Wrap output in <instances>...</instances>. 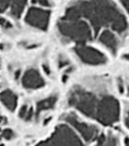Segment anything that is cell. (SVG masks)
Wrapping results in <instances>:
<instances>
[{"label":"cell","mask_w":129,"mask_h":146,"mask_svg":"<svg viewBox=\"0 0 129 146\" xmlns=\"http://www.w3.org/2000/svg\"><path fill=\"white\" fill-rule=\"evenodd\" d=\"M125 146H129V139L125 140Z\"/></svg>","instance_id":"ac0fdd59"},{"label":"cell","mask_w":129,"mask_h":146,"mask_svg":"<svg viewBox=\"0 0 129 146\" xmlns=\"http://www.w3.org/2000/svg\"><path fill=\"white\" fill-rule=\"evenodd\" d=\"M20 117L25 121H30L35 119V112L32 107L28 105H24L19 111Z\"/></svg>","instance_id":"7c38bea8"},{"label":"cell","mask_w":129,"mask_h":146,"mask_svg":"<svg viewBox=\"0 0 129 146\" xmlns=\"http://www.w3.org/2000/svg\"><path fill=\"white\" fill-rule=\"evenodd\" d=\"M128 96H129V88L128 89Z\"/></svg>","instance_id":"d6986e66"},{"label":"cell","mask_w":129,"mask_h":146,"mask_svg":"<svg viewBox=\"0 0 129 146\" xmlns=\"http://www.w3.org/2000/svg\"><path fill=\"white\" fill-rule=\"evenodd\" d=\"M93 146H119V140L114 133H104L99 135L97 142Z\"/></svg>","instance_id":"8fae6325"},{"label":"cell","mask_w":129,"mask_h":146,"mask_svg":"<svg viewBox=\"0 0 129 146\" xmlns=\"http://www.w3.org/2000/svg\"><path fill=\"white\" fill-rule=\"evenodd\" d=\"M1 100L5 107L10 111H14L18 106V96L13 91L5 90L1 93Z\"/></svg>","instance_id":"30bf717a"},{"label":"cell","mask_w":129,"mask_h":146,"mask_svg":"<svg viewBox=\"0 0 129 146\" xmlns=\"http://www.w3.org/2000/svg\"><path fill=\"white\" fill-rule=\"evenodd\" d=\"M33 4L39 5L42 7L50 8L53 5V2L51 0H32Z\"/></svg>","instance_id":"4fadbf2b"},{"label":"cell","mask_w":129,"mask_h":146,"mask_svg":"<svg viewBox=\"0 0 129 146\" xmlns=\"http://www.w3.org/2000/svg\"><path fill=\"white\" fill-rule=\"evenodd\" d=\"M2 26L3 27H9L11 26V24H9V22L8 21H5L4 19H2Z\"/></svg>","instance_id":"e0dca14e"},{"label":"cell","mask_w":129,"mask_h":146,"mask_svg":"<svg viewBox=\"0 0 129 146\" xmlns=\"http://www.w3.org/2000/svg\"><path fill=\"white\" fill-rule=\"evenodd\" d=\"M119 1L122 4L124 8L126 9V11L129 13V0H119Z\"/></svg>","instance_id":"2e32d148"},{"label":"cell","mask_w":129,"mask_h":146,"mask_svg":"<svg viewBox=\"0 0 129 146\" xmlns=\"http://www.w3.org/2000/svg\"><path fill=\"white\" fill-rule=\"evenodd\" d=\"M51 12L47 9L33 7L29 9L25 16V21L34 28L45 31L50 21Z\"/></svg>","instance_id":"8992f818"},{"label":"cell","mask_w":129,"mask_h":146,"mask_svg":"<svg viewBox=\"0 0 129 146\" xmlns=\"http://www.w3.org/2000/svg\"><path fill=\"white\" fill-rule=\"evenodd\" d=\"M57 96L56 95H51V96L45 97V98H42L37 102V103L36 104L35 109H34L35 119H37L40 116V114L43 112L50 111L54 108L57 103Z\"/></svg>","instance_id":"9c48e42d"},{"label":"cell","mask_w":129,"mask_h":146,"mask_svg":"<svg viewBox=\"0 0 129 146\" xmlns=\"http://www.w3.org/2000/svg\"><path fill=\"white\" fill-rule=\"evenodd\" d=\"M21 83L25 89L30 90L40 89L45 84L43 76L36 68H30L24 72Z\"/></svg>","instance_id":"52a82bcc"},{"label":"cell","mask_w":129,"mask_h":146,"mask_svg":"<svg viewBox=\"0 0 129 146\" xmlns=\"http://www.w3.org/2000/svg\"><path fill=\"white\" fill-rule=\"evenodd\" d=\"M27 0H1V11L15 19L20 18Z\"/></svg>","instance_id":"ba28073f"},{"label":"cell","mask_w":129,"mask_h":146,"mask_svg":"<svg viewBox=\"0 0 129 146\" xmlns=\"http://www.w3.org/2000/svg\"><path fill=\"white\" fill-rule=\"evenodd\" d=\"M70 107L104 126H113L120 117V105L113 95L77 86L68 94Z\"/></svg>","instance_id":"7a4b0ae2"},{"label":"cell","mask_w":129,"mask_h":146,"mask_svg":"<svg viewBox=\"0 0 129 146\" xmlns=\"http://www.w3.org/2000/svg\"><path fill=\"white\" fill-rule=\"evenodd\" d=\"M81 138L71 126L64 122L55 129L49 137L36 146H84Z\"/></svg>","instance_id":"3957f363"},{"label":"cell","mask_w":129,"mask_h":146,"mask_svg":"<svg viewBox=\"0 0 129 146\" xmlns=\"http://www.w3.org/2000/svg\"><path fill=\"white\" fill-rule=\"evenodd\" d=\"M63 121L74 129L82 139L87 142L97 139L99 137V129L94 125L82 120L75 113H66L63 116Z\"/></svg>","instance_id":"277c9868"},{"label":"cell","mask_w":129,"mask_h":146,"mask_svg":"<svg viewBox=\"0 0 129 146\" xmlns=\"http://www.w3.org/2000/svg\"><path fill=\"white\" fill-rule=\"evenodd\" d=\"M2 138L5 140H10L12 138L14 137V132L10 129H5V130H3L2 132Z\"/></svg>","instance_id":"5bb4252c"},{"label":"cell","mask_w":129,"mask_h":146,"mask_svg":"<svg viewBox=\"0 0 129 146\" xmlns=\"http://www.w3.org/2000/svg\"><path fill=\"white\" fill-rule=\"evenodd\" d=\"M124 121H125V127L129 129V104L126 107L125 111V116H124Z\"/></svg>","instance_id":"9a60e30c"},{"label":"cell","mask_w":129,"mask_h":146,"mask_svg":"<svg viewBox=\"0 0 129 146\" xmlns=\"http://www.w3.org/2000/svg\"><path fill=\"white\" fill-rule=\"evenodd\" d=\"M73 51L77 58L88 65H102L107 61V56L101 50L88 44L74 46Z\"/></svg>","instance_id":"5b68a950"},{"label":"cell","mask_w":129,"mask_h":146,"mask_svg":"<svg viewBox=\"0 0 129 146\" xmlns=\"http://www.w3.org/2000/svg\"><path fill=\"white\" fill-rule=\"evenodd\" d=\"M65 11L81 20L91 41L98 42L107 32H115L123 37L127 32L126 18L111 0H77Z\"/></svg>","instance_id":"6da1fadb"}]
</instances>
